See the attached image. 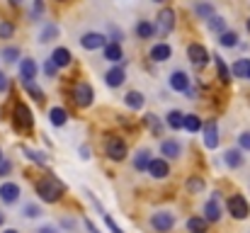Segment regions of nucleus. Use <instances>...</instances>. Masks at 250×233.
I'll return each instance as SVG.
<instances>
[{
	"mask_svg": "<svg viewBox=\"0 0 250 233\" xmlns=\"http://www.w3.org/2000/svg\"><path fill=\"white\" fill-rule=\"evenodd\" d=\"M37 194H39V199H44L46 204H54V202H59L63 194H66V185L56 177V175H44L39 182H37Z\"/></svg>",
	"mask_w": 250,
	"mask_h": 233,
	"instance_id": "1",
	"label": "nucleus"
},
{
	"mask_svg": "<svg viewBox=\"0 0 250 233\" xmlns=\"http://www.w3.org/2000/svg\"><path fill=\"white\" fill-rule=\"evenodd\" d=\"M12 117H15V127H17L20 131H29V129L34 127L32 109H29V105H24V102H17V105H15Z\"/></svg>",
	"mask_w": 250,
	"mask_h": 233,
	"instance_id": "2",
	"label": "nucleus"
},
{
	"mask_svg": "<svg viewBox=\"0 0 250 233\" xmlns=\"http://www.w3.org/2000/svg\"><path fill=\"white\" fill-rule=\"evenodd\" d=\"M104 153H107L109 160L119 163V160H124V158H126L129 148H126V144H124V139H122V136H109V139H107V146H104Z\"/></svg>",
	"mask_w": 250,
	"mask_h": 233,
	"instance_id": "3",
	"label": "nucleus"
},
{
	"mask_svg": "<svg viewBox=\"0 0 250 233\" xmlns=\"http://www.w3.org/2000/svg\"><path fill=\"white\" fill-rule=\"evenodd\" d=\"M226 207H229V214H231L233 219H238V221H243V219L250 216V204L246 202L243 194H233V197L226 202Z\"/></svg>",
	"mask_w": 250,
	"mask_h": 233,
	"instance_id": "4",
	"label": "nucleus"
},
{
	"mask_svg": "<svg viewBox=\"0 0 250 233\" xmlns=\"http://www.w3.org/2000/svg\"><path fill=\"white\" fill-rule=\"evenodd\" d=\"M156 29L161 37H167L175 29V10L172 7H161V12L156 17Z\"/></svg>",
	"mask_w": 250,
	"mask_h": 233,
	"instance_id": "5",
	"label": "nucleus"
},
{
	"mask_svg": "<svg viewBox=\"0 0 250 233\" xmlns=\"http://www.w3.org/2000/svg\"><path fill=\"white\" fill-rule=\"evenodd\" d=\"M204 219L209 224H216L221 219V192H211V197L204 204Z\"/></svg>",
	"mask_w": 250,
	"mask_h": 233,
	"instance_id": "6",
	"label": "nucleus"
},
{
	"mask_svg": "<svg viewBox=\"0 0 250 233\" xmlns=\"http://www.w3.org/2000/svg\"><path fill=\"white\" fill-rule=\"evenodd\" d=\"M73 100H76V105L78 107H90L92 105V100H95V92H92V87H90V83H76L73 85Z\"/></svg>",
	"mask_w": 250,
	"mask_h": 233,
	"instance_id": "7",
	"label": "nucleus"
},
{
	"mask_svg": "<svg viewBox=\"0 0 250 233\" xmlns=\"http://www.w3.org/2000/svg\"><path fill=\"white\" fill-rule=\"evenodd\" d=\"M187 59H189L197 68H204V66L209 64L211 54H209L207 46H202V44H189V46H187Z\"/></svg>",
	"mask_w": 250,
	"mask_h": 233,
	"instance_id": "8",
	"label": "nucleus"
},
{
	"mask_svg": "<svg viewBox=\"0 0 250 233\" xmlns=\"http://www.w3.org/2000/svg\"><path fill=\"white\" fill-rule=\"evenodd\" d=\"M151 226L158 233L172 231V226H175V214H172V212H156V214L151 216Z\"/></svg>",
	"mask_w": 250,
	"mask_h": 233,
	"instance_id": "9",
	"label": "nucleus"
},
{
	"mask_svg": "<svg viewBox=\"0 0 250 233\" xmlns=\"http://www.w3.org/2000/svg\"><path fill=\"white\" fill-rule=\"evenodd\" d=\"M109 37H104V34H100V32H87L81 37V46L87 49V51H97V49H104L109 42H107Z\"/></svg>",
	"mask_w": 250,
	"mask_h": 233,
	"instance_id": "10",
	"label": "nucleus"
},
{
	"mask_svg": "<svg viewBox=\"0 0 250 233\" xmlns=\"http://www.w3.org/2000/svg\"><path fill=\"white\" fill-rule=\"evenodd\" d=\"M204 146L209 148V151H214V148H219V127H216V122L214 119H209L207 124H204Z\"/></svg>",
	"mask_w": 250,
	"mask_h": 233,
	"instance_id": "11",
	"label": "nucleus"
},
{
	"mask_svg": "<svg viewBox=\"0 0 250 233\" xmlns=\"http://www.w3.org/2000/svg\"><path fill=\"white\" fill-rule=\"evenodd\" d=\"M20 185L17 182H2L0 185V202H5V204H15L17 199H20Z\"/></svg>",
	"mask_w": 250,
	"mask_h": 233,
	"instance_id": "12",
	"label": "nucleus"
},
{
	"mask_svg": "<svg viewBox=\"0 0 250 233\" xmlns=\"http://www.w3.org/2000/svg\"><path fill=\"white\" fill-rule=\"evenodd\" d=\"M167 83H170V90H175V92H187L189 90V76L185 71H172Z\"/></svg>",
	"mask_w": 250,
	"mask_h": 233,
	"instance_id": "13",
	"label": "nucleus"
},
{
	"mask_svg": "<svg viewBox=\"0 0 250 233\" xmlns=\"http://www.w3.org/2000/svg\"><path fill=\"white\" fill-rule=\"evenodd\" d=\"M124 80H126V71H124V66H112V68L104 73V83H107L109 87H122V85H124Z\"/></svg>",
	"mask_w": 250,
	"mask_h": 233,
	"instance_id": "14",
	"label": "nucleus"
},
{
	"mask_svg": "<svg viewBox=\"0 0 250 233\" xmlns=\"http://www.w3.org/2000/svg\"><path fill=\"white\" fill-rule=\"evenodd\" d=\"M161 155H166L167 160H177L182 155V146L175 139H163L161 141Z\"/></svg>",
	"mask_w": 250,
	"mask_h": 233,
	"instance_id": "15",
	"label": "nucleus"
},
{
	"mask_svg": "<svg viewBox=\"0 0 250 233\" xmlns=\"http://www.w3.org/2000/svg\"><path fill=\"white\" fill-rule=\"evenodd\" d=\"M148 175L153 180H166L167 175H170V165H167L166 158H153V163L148 168Z\"/></svg>",
	"mask_w": 250,
	"mask_h": 233,
	"instance_id": "16",
	"label": "nucleus"
},
{
	"mask_svg": "<svg viewBox=\"0 0 250 233\" xmlns=\"http://www.w3.org/2000/svg\"><path fill=\"white\" fill-rule=\"evenodd\" d=\"M151 61L153 64H163V61H167L170 56H172V49H170V44H166V42H161V44H156V46H151Z\"/></svg>",
	"mask_w": 250,
	"mask_h": 233,
	"instance_id": "17",
	"label": "nucleus"
},
{
	"mask_svg": "<svg viewBox=\"0 0 250 233\" xmlns=\"http://www.w3.org/2000/svg\"><path fill=\"white\" fill-rule=\"evenodd\" d=\"M151 163H153V158H151V151H148V148H139V151L134 153V168H136L139 172H148Z\"/></svg>",
	"mask_w": 250,
	"mask_h": 233,
	"instance_id": "18",
	"label": "nucleus"
},
{
	"mask_svg": "<svg viewBox=\"0 0 250 233\" xmlns=\"http://www.w3.org/2000/svg\"><path fill=\"white\" fill-rule=\"evenodd\" d=\"M49 59H51L59 68H66V66H71V61H73V56H71V51H68L66 46H56Z\"/></svg>",
	"mask_w": 250,
	"mask_h": 233,
	"instance_id": "19",
	"label": "nucleus"
},
{
	"mask_svg": "<svg viewBox=\"0 0 250 233\" xmlns=\"http://www.w3.org/2000/svg\"><path fill=\"white\" fill-rule=\"evenodd\" d=\"M124 105H126L129 109L141 112V109H144V105H146V95H144V92H139V90H131V92H126Z\"/></svg>",
	"mask_w": 250,
	"mask_h": 233,
	"instance_id": "20",
	"label": "nucleus"
},
{
	"mask_svg": "<svg viewBox=\"0 0 250 233\" xmlns=\"http://www.w3.org/2000/svg\"><path fill=\"white\" fill-rule=\"evenodd\" d=\"M39 66L34 64V59H22L20 61V80H34Z\"/></svg>",
	"mask_w": 250,
	"mask_h": 233,
	"instance_id": "21",
	"label": "nucleus"
},
{
	"mask_svg": "<svg viewBox=\"0 0 250 233\" xmlns=\"http://www.w3.org/2000/svg\"><path fill=\"white\" fill-rule=\"evenodd\" d=\"M54 39H59V24H54V22H46L44 27H42V32H39V44H49V42H54Z\"/></svg>",
	"mask_w": 250,
	"mask_h": 233,
	"instance_id": "22",
	"label": "nucleus"
},
{
	"mask_svg": "<svg viewBox=\"0 0 250 233\" xmlns=\"http://www.w3.org/2000/svg\"><path fill=\"white\" fill-rule=\"evenodd\" d=\"M144 119H146V124H148V129H151V134H153V136H163V134H166L167 124H163V122H161V117H158V114L148 112Z\"/></svg>",
	"mask_w": 250,
	"mask_h": 233,
	"instance_id": "23",
	"label": "nucleus"
},
{
	"mask_svg": "<svg viewBox=\"0 0 250 233\" xmlns=\"http://www.w3.org/2000/svg\"><path fill=\"white\" fill-rule=\"evenodd\" d=\"M156 34H158V29H156V24H153V22L141 20V22L136 24V37H139V39H153Z\"/></svg>",
	"mask_w": 250,
	"mask_h": 233,
	"instance_id": "24",
	"label": "nucleus"
},
{
	"mask_svg": "<svg viewBox=\"0 0 250 233\" xmlns=\"http://www.w3.org/2000/svg\"><path fill=\"white\" fill-rule=\"evenodd\" d=\"M102 54H104V59H107V61H112V64H119V61L124 59L122 44H114V42H109V44L102 49Z\"/></svg>",
	"mask_w": 250,
	"mask_h": 233,
	"instance_id": "25",
	"label": "nucleus"
},
{
	"mask_svg": "<svg viewBox=\"0 0 250 233\" xmlns=\"http://www.w3.org/2000/svg\"><path fill=\"white\" fill-rule=\"evenodd\" d=\"M166 124L170 129H175V131H180V129H185V114L180 112V109H170L166 114Z\"/></svg>",
	"mask_w": 250,
	"mask_h": 233,
	"instance_id": "26",
	"label": "nucleus"
},
{
	"mask_svg": "<svg viewBox=\"0 0 250 233\" xmlns=\"http://www.w3.org/2000/svg\"><path fill=\"white\" fill-rule=\"evenodd\" d=\"M243 160H246V158H243V153H241V148H229V151L224 153V163H226L229 168H233V170L241 168Z\"/></svg>",
	"mask_w": 250,
	"mask_h": 233,
	"instance_id": "27",
	"label": "nucleus"
},
{
	"mask_svg": "<svg viewBox=\"0 0 250 233\" xmlns=\"http://www.w3.org/2000/svg\"><path fill=\"white\" fill-rule=\"evenodd\" d=\"M231 73H233V78H246V80H250V59H238L231 66Z\"/></svg>",
	"mask_w": 250,
	"mask_h": 233,
	"instance_id": "28",
	"label": "nucleus"
},
{
	"mask_svg": "<svg viewBox=\"0 0 250 233\" xmlns=\"http://www.w3.org/2000/svg\"><path fill=\"white\" fill-rule=\"evenodd\" d=\"M211 59H214V66H216V76L221 78L224 83H231L233 73H231V68L226 66V61H224V59H221L219 54H216V56H211Z\"/></svg>",
	"mask_w": 250,
	"mask_h": 233,
	"instance_id": "29",
	"label": "nucleus"
},
{
	"mask_svg": "<svg viewBox=\"0 0 250 233\" xmlns=\"http://www.w3.org/2000/svg\"><path fill=\"white\" fill-rule=\"evenodd\" d=\"M49 122H51L54 127H63V124L68 122V112H66L63 107H51V109H49Z\"/></svg>",
	"mask_w": 250,
	"mask_h": 233,
	"instance_id": "30",
	"label": "nucleus"
},
{
	"mask_svg": "<svg viewBox=\"0 0 250 233\" xmlns=\"http://www.w3.org/2000/svg\"><path fill=\"white\" fill-rule=\"evenodd\" d=\"M187 231L189 233H207L209 231V221L204 216H192L187 221Z\"/></svg>",
	"mask_w": 250,
	"mask_h": 233,
	"instance_id": "31",
	"label": "nucleus"
},
{
	"mask_svg": "<svg viewBox=\"0 0 250 233\" xmlns=\"http://www.w3.org/2000/svg\"><path fill=\"white\" fill-rule=\"evenodd\" d=\"M22 153L27 160H32V163H37V165H46V153L44 151H37V148H29V146H22Z\"/></svg>",
	"mask_w": 250,
	"mask_h": 233,
	"instance_id": "32",
	"label": "nucleus"
},
{
	"mask_svg": "<svg viewBox=\"0 0 250 233\" xmlns=\"http://www.w3.org/2000/svg\"><path fill=\"white\" fill-rule=\"evenodd\" d=\"M194 15H197L199 20H207V22H209V20L216 15V10H214L211 2H197V5H194Z\"/></svg>",
	"mask_w": 250,
	"mask_h": 233,
	"instance_id": "33",
	"label": "nucleus"
},
{
	"mask_svg": "<svg viewBox=\"0 0 250 233\" xmlns=\"http://www.w3.org/2000/svg\"><path fill=\"white\" fill-rule=\"evenodd\" d=\"M20 83H22V87L29 92V97H34L37 102H44V100H46V97H44V90H42L34 80H20Z\"/></svg>",
	"mask_w": 250,
	"mask_h": 233,
	"instance_id": "34",
	"label": "nucleus"
},
{
	"mask_svg": "<svg viewBox=\"0 0 250 233\" xmlns=\"http://www.w3.org/2000/svg\"><path fill=\"white\" fill-rule=\"evenodd\" d=\"M207 27H209L211 32H216L219 37H221L224 32H229V29H226V20H224L221 15H214V17H211V20L207 22Z\"/></svg>",
	"mask_w": 250,
	"mask_h": 233,
	"instance_id": "35",
	"label": "nucleus"
},
{
	"mask_svg": "<svg viewBox=\"0 0 250 233\" xmlns=\"http://www.w3.org/2000/svg\"><path fill=\"white\" fill-rule=\"evenodd\" d=\"M185 129L187 131H199V129H204V124H202V119H199V114H185Z\"/></svg>",
	"mask_w": 250,
	"mask_h": 233,
	"instance_id": "36",
	"label": "nucleus"
},
{
	"mask_svg": "<svg viewBox=\"0 0 250 233\" xmlns=\"http://www.w3.org/2000/svg\"><path fill=\"white\" fill-rule=\"evenodd\" d=\"M219 44L226 46V49H233V46H238V34H236V32H224V34L219 37Z\"/></svg>",
	"mask_w": 250,
	"mask_h": 233,
	"instance_id": "37",
	"label": "nucleus"
},
{
	"mask_svg": "<svg viewBox=\"0 0 250 233\" xmlns=\"http://www.w3.org/2000/svg\"><path fill=\"white\" fill-rule=\"evenodd\" d=\"M20 56H22L20 46H5V49H2V59H5L7 64H15V61H20Z\"/></svg>",
	"mask_w": 250,
	"mask_h": 233,
	"instance_id": "38",
	"label": "nucleus"
},
{
	"mask_svg": "<svg viewBox=\"0 0 250 233\" xmlns=\"http://www.w3.org/2000/svg\"><path fill=\"white\" fill-rule=\"evenodd\" d=\"M202 190H204V180L197 177V175H192V177L187 180V192H189V194H199Z\"/></svg>",
	"mask_w": 250,
	"mask_h": 233,
	"instance_id": "39",
	"label": "nucleus"
},
{
	"mask_svg": "<svg viewBox=\"0 0 250 233\" xmlns=\"http://www.w3.org/2000/svg\"><path fill=\"white\" fill-rule=\"evenodd\" d=\"M42 15H44V0H32V12H29L32 22H39Z\"/></svg>",
	"mask_w": 250,
	"mask_h": 233,
	"instance_id": "40",
	"label": "nucleus"
},
{
	"mask_svg": "<svg viewBox=\"0 0 250 233\" xmlns=\"http://www.w3.org/2000/svg\"><path fill=\"white\" fill-rule=\"evenodd\" d=\"M12 34H15V24L2 20V22H0V39H10Z\"/></svg>",
	"mask_w": 250,
	"mask_h": 233,
	"instance_id": "41",
	"label": "nucleus"
},
{
	"mask_svg": "<svg viewBox=\"0 0 250 233\" xmlns=\"http://www.w3.org/2000/svg\"><path fill=\"white\" fill-rule=\"evenodd\" d=\"M42 71H44V73H46L49 78H56V73H59V66H56L51 59H46V61L42 64Z\"/></svg>",
	"mask_w": 250,
	"mask_h": 233,
	"instance_id": "42",
	"label": "nucleus"
},
{
	"mask_svg": "<svg viewBox=\"0 0 250 233\" xmlns=\"http://www.w3.org/2000/svg\"><path fill=\"white\" fill-rule=\"evenodd\" d=\"M22 214H24L27 219H37V216H42V209H39L37 204H24Z\"/></svg>",
	"mask_w": 250,
	"mask_h": 233,
	"instance_id": "43",
	"label": "nucleus"
},
{
	"mask_svg": "<svg viewBox=\"0 0 250 233\" xmlns=\"http://www.w3.org/2000/svg\"><path fill=\"white\" fill-rule=\"evenodd\" d=\"M10 170H12V160H10V158H2V160H0V177L10 175Z\"/></svg>",
	"mask_w": 250,
	"mask_h": 233,
	"instance_id": "44",
	"label": "nucleus"
},
{
	"mask_svg": "<svg viewBox=\"0 0 250 233\" xmlns=\"http://www.w3.org/2000/svg\"><path fill=\"white\" fill-rule=\"evenodd\" d=\"M102 219H104V224H107V229H109V231H112V233H124V231H122V229H119V226H117V221H114V219H112L109 214H104Z\"/></svg>",
	"mask_w": 250,
	"mask_h": 233,
	"instance_id": "45",
	"label": "nucleus"
},
{
	"mask_svg": "<svg viewBox=\"0 0 250 233\" xmlns=\"http://www.w3.org/2000/svg\"><path fill=\"white\" fill-rule=\"evenodd\" d=\"M238 146H241L243 151H250V131H243V134L238 136Z\"/></svg>",
	"mask_w": 250,
	"mask_h": 233,
	"instance_id": "46",
	"label": "nucleus"
},
{
	"mask_svg": "<svg viewBox=\"0 0 250 233\" xmlns=\"http://www.w3.org/2000/svg\"><path fill=\"white\" fill-rule=\"evenodd\" d=\"M109 34H112V42H114V44H119V42L124 39V32H122L119 27H114V24L109 27Z\"/></svg>",
	"mask_w": 250,
	"mask_h": 233,
	"instance_id": "47",
	"label": "nucleus"
},
{
	"mask_svg": "<svg viewBox=\"0 0 250 233\" xmlns=\"http://www.w3.org/2000/svg\"><path fill=\"white\" fill-rule=\"evenodd\" d=\"M7 87H10V80H7V76L0 71V92H7Z\"/></svg>",
	"mask_w": 250,
	"mask_h": 233,
	"instance_id": "48",
	"label": "nucleus"
},
{
	"mask_svg": "<svg viewBox=\"0 0 250 233\" xmlns=\"http://www.w3.org/2000/svg\"><path fill=\"white\" fill-rule=\"evenodd\" d=\"M83 224H85V226H87V231H90V233H100V231H97V226H95V224H92L90 219H85Z\"/></svg>",
	"mask_w": 250,
	"mask_h": 233,
	"instance_id": "49",
	"label": "nucleus"
},
{
	"mask_svg": "<svg viewBox=\"0 0 250 233\" xmlns=\"http://www.w3.org/2000/svg\"><path fill=\"white\" fill-rule=\"evenodd\" d=\"M37 233H59V231H56V226H42Z\"/></svg>",
	"mask_w": 250,
	"mask_h": 233,
	"instance_id": "50",
	"label": "nucleus"
},
{
	"mask_svg": "<svg viewBox=\"0 0 250 233\" xmlns=\"http://www.w3.org/2000/svg\"><path fill=\"white\" fill-rule=\"evenodd\" d=\"M81 158H83V160L90 158V148H87V146H81Z\"/></svg>",
	"mask_w": 250,
	"mask_h": 233,
	"instance_id": "51",
	"label": "nucleus"
},
{
	"mask_svg": "<svg viewBox=\"0 0 250 233\" xmlns=\"http://www.w3.org/2000/svg\"><path fill=\"white\" fill-rule=\"evenodd\" d=\"M185 95H187V97H189V100H194V97H197V90H194V87H189V90H187V92H185Z\"/></svg>",
	"mask_w": 250,
	"mask_h": 233,
	"instance_id": "52",
	"label": "nucleus"
},
{
	"mask_svg": "<svg viewBox=\"0 0 250 233\" xmlns=\"http://www.w3.org/2000/svg\"><path fill=\"white\" fill-rule=\"evenodd\" d=\"M63 226H66V229H68V231H73V226H76V224H73V221H71V219H66V221H63Z\"/></svg>",
	"mask_w": 250,
	"mask_h": 233,
	"instance_id": "53",
	"label": "nucleus"
},
{
	"mask_svg": "<svg viewBox=\"0 0 250 233\" xmlns=\"http://www.w3.org/2000/svg\"><path fill=\"white\" fill-rule=\"evenodd\" d=\"M10 5H15V7H20V5H24V0H7Z\"/></svg>",
	"mask_w": 250,
	"mask_h": 233,
	"instance_id": "54",
	"label": "nucleus"
},
{
	"mask_svg": "<svg viewBox=\"0 0 250 233\" xmlns=\"http://www.w3.org/2000/svg\"><path fill=\"white\" fill-rule=\"evenodd\" d=\"M5 233H20V231H15V229H5Z\"/></svg>",
	"mask_w": 250,
	"mask_h": 233,
	"instance_id": "55",
	"label": "nucleus"
},
{
	"mask_svg": "<svg viewBox=\"0 0 250 233\" xmlns=\"http://www.w3.org/2000/svg\"><path fill=\"white\" fill-rule=\"evenodd\" d=\"M2 221H5V214H0V226H2Z\"/></svg>",
	"mask_w": 250,
	"mask_h": 233,
	"instance_id": "56",
	"label": "nucleus"
},
{
	"mask_svg": "<svg viewBox=\"0 0 250 233\" xmlns=\"http://www.w3.org/2000/svg\"><path fill=\"white\" fill-rule=\"evenodd\" d=\"M246 27H248V32H250V17H248V20H246Z\"/></svg>",
	"mask_w": 250,
	"mask_h": 233,
	"instance_id": "57",
	"label": "nucleus"
},
{
	"mask_svg": "<svg viewBox=\"0 0 250 233\" xmlns=\"http://www.w3.org/2000/svg\"><path fill=\"white\" fill-rule=\"evenodd\" d=\"M2 158H5V155H2V148H0V160H2Z\"/></svg>",
	"mask_w": 250,
	"mask_h": 233,
	"instance_id": "58",
	"label": "nucleus"
},
{
	"mask_svg": "<svg viewBox=\"0 0 250 233\" xmlns=\"http://www.w3.org/2000/svg\"><path fill=\"white\" fill-rule=\"evenodd\" d=\"M153 2H161V0H153Z\"/></svg>",
	"mask_w": 250,
	"mask_h": 233,
	"instance_id": "59",
	"label": "nucleus"
}]
</instances>
